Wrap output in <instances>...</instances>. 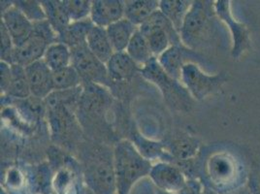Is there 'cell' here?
I'll return each mask as SVG.
<instances>
[{"mask_svg": "<svg viewBox=\"0 0 260 194\" xmlns=\"http://www.w3.org/2000/svg\"><path fill=\"white\" fill-rule=\"evenodd\" d=\"M202 194H218L217 191H215V190H213L212 188H209V187H204V190H203V192Z\"/></svg>", "mask_w": 260, "mask_h": 194, "instance_id": "4dcf8cb0", "label": "cell"}, {"mask_svg": "<svg viewBox=\"0 0 260 194\" xmlns=\"http://www.w3.org/2000/svg\"><path fill=\"white\" fill-rule=\"evenodd\" d=\"M226 194H253L252 193V191L249 189V186H248V184H245L244 186H242V187H240L238 189H235V190H233V191H231V192H229V193Z\"/></svg>", "mask_w": 260, "mask_h": 194, "instance_id": "f546056e", "label": "cell"}, {"mask_svg": "<svg viewBox=\"0 0 260 194\" xmlns=\"http://www.w3.org/2000/svg\"><path fill=\"white\" fill-rule=\"evenodd\" d=\"M157 194H176V193H172V192H168V191H164V190H161V189H157Z\"/></svg>", "mask_w": 260, "mask_h": 194, "instance_id": "1f68e13d", "label": "cell"}, {"mask_svg": "<svg viewBox=\"0 0 260 194\" xmlns=\"http://www.w3.org/2000/svg\"><path fill=\"white\" fill-rule=\"evenodd\" d=\"M64 4L71 22H79L89 19L91 11V1L65 0Z\"/></svg>", "mask_w": 260, "mask_h": 194, "instance_id": "d4e9b609", "label": "cell"}, {"mask_svg": "<svg viewBox=\"0 0 260 194\" xmlns=\"http://www.w3.org/2000/svg\"><path fill=\"white\" fill-rule=\"evenodd\" d=\"M217 16L212 1H193L180 31L183 43L192 49L209 43L217 30Z\"/></svg>", "mask_w": 260, "mask_h": 194, "instance_id": "6da1fadb", "label": "cell"}, {"mask_svg": "<svg viewBox=\"0 0 260 194\" xmlns=\"http://www.w3.org/2000/svg\"><path fill=\"white\" fill-rule=\"evenodd\" d=\"M204 190L203 184L195 179H189L186 181L184 187L177 194H202Z\"/></svg>", "mask_w": 260, "mask_h": 194, "instance_id": "f1b7e54d", "label": "cell"}, {"mask_svg": "<svg viewBox=\"0 0 260 194\" xmlns=\"http://www.w3.org/2000/svg\"><path fill=\"white\" fill-rule=\"evenodd\" d=\"M182 80L191 95L201 100L217 91L226 80L224 74L210 76L203 73L197 65L186 63L182 70Z\"/></svg>", "mask_w": 260, "mask_h": 194, "instance_id": "3957f363", "label": "cell"}, {"mask_svg": "<svg viewBox=\"0 0 260 194\" xmlns=\"http://www.w3.org/2000/svg\"><path fill=\"white\" fill-rule=\"evenodd\" d=\"M230 2L225 0L217 1L215 8L217 17L228 24L233 38V47L231 54L234 58H239L243 53L250 48L249 30L244 23L234 20L230 10Z\"/></svg>", "mask_w": 260, "mask_h": 194, "instance_id": "8992f818", "label": "cell"}, {"mask_svg": "<svg viewBox=\"0 0 260 194\" xmlns=\"http://www.w3.org/2000/svg\"><path fill=\"white\" fill-rule=\"evenodd\" d=\"M191 1L162 0L159 1V10L173 23L176 30L180 33L184 18L191 7Z\"/></svg>", "mask_w": 260, "mask_h": 194, "instance_id": "ffe728a7", "label": "cell"}, {"mask_svg": "<svg viewBox=\"0 0 260 194\" xmlns=\"http://www.w3.org/2000/svg\"><path fill=\"white\" fill-rule=\"evenodd\" d=\"M51 44L41 35L33 31L32 35L23 43L15 47L13 54V64L22 65L26 67L35 61L43 58L46 50Z\"/></svg>", "mask_w": 260, "mask_h": 194, "instance_id": "8fae6325", "label": "cell"}, {"mask_svg": "<svg viewBox=\"0 0 260 194\" xmlns=\"http://www.w3.org/2000/svg\"><path fill=\"white\" fill-rule=\"evenodd\" d=\"M124 7L125 1L121 0H94L89 19L94 25L106 28L124 18Z\"/></svg>", "mask_w": 260, "mask_h": 194, "instance_id": "30bf717a", "label": "cell"}, {"mask_svg": "<svg viewBox=\"0 0 260 194\" xmlns=\"http://www.w3.org/2000/svg\"><path fill=\"white\" fill-rule=\"evenodd\" d=\"M94 26L90 19L71 22L64 30L58 34V42L67 45L70 49L87 44L90 29Z\"/></svg>", "mask_w": 260, "mask_h": 194, "instance_id": "2e32d148", "label": "cell"}, {"mask_svg": "<svg viewBox=\"0 0 260 194\" xmlns=\"http://www.w3.org/2000/svg\"><path fill=\"white\" fill-rule=\"evenodd\" d=\"M258 168H259V176H260V166H259V167H258ZM259 189H260V184H259Z\"/></svg>", "mask_w": 260, "mask_h": 194, "instance_id": "d6a6232c", "label": "cell"}, {"mask_svg": "<svg viewBox=\"0 0 260 194\" xmlns=\"http://www.w3.org/2000/svg\"><path fill=\"white\" fill-rule=\"evenodd\" d=\"M159 10V1L155 0H132L125 1L124 18L129 22L140 26L152 14Z\"/></svg>", "mask_w": 260, "mask_h": 194, "instance_id": "5bb4252c", "label": "cell"}, {"mask_svg": "<svg viewBox=\"0 0 260 194\" xmlns=\"http://www.w3.org/2000/svg\"><path fill=\"white\" fill-rule=\"evenodd\" d=\"M24 68L31 95L38 98L49 96L54 90L53 71L43 59L35 61Z\"/></svg>", "mask_w": 260, "mask_h": 194, "instance_id": "ba28073f", "label": "cell"}, {"mask_svg": "<svg viewBox=\"0 0 260 194\" xmlns=\"http://www.w3.org/2000/svg\"><path fill=\"white\" fill-rule=\"evenodd\" d=\"M1 22L6 26L15 47L21 46L34 31V23L15 4L3 11Z\"/></svg>", "mask_w": 260, "mask_h": 194, "instance_id": "52a82bcc", "label": "cell"}, {"mask_svg": "<svg viewBox=\"0 0 260 194\" xmlns=\"http://www.w3.org/2000/svg\"><path fill=\"white\" fill-rule=\"evenodd\" d=\"M71 65L76 69L81 78L90 82H108L109 75L106 64L101 62L87 48V44L71 49Z\"/></svg>", "mask_w": 260, "mask_h": 194, "instance_id": "5b68a950", "label": "cell"}, {"mask_svg": "<svg viewBox=\"0 0 260 194\" xmlns=\"http://www.w3.org/2000/svg\"><path fill=\"white\" fill-rule=\"evenodd\" d=\"M114 167L118 194H128L134 183L150 175L152 168L151 162L127 141L121 142L117 146L114 154Z\"/></svg>", "mask_w": 260, "mask_h": 194, "instance_id": "7a4b0ae2", "label": "cell"}, {"mask_svg": "<svg viewBox=\"0 0 260 194\" xmlns=\"http://www.w3.org/2000/svg\"><path fill=\"white\" fill-rule=\"evenodd\" d=\"M184 52L179 46H171L160 55V65L163 70L174 80L182 79V70L184 67Z\"/></svg>", "mask_w": 260, "mask_h": 194, "instance_id": "d6986e66", "label": "cell"}, {"mask_svg": "<svg viewBox=\"0 0 260 194\" xmlns=\"http://www.w3.org/2000/svg\"><path fill=\"white\" fill-rule=\"evenodd\" d=\"M87 45L89 51L104 64H106L115 54L106 28L104 27L94 25L87 35Z\"/></svg>", "mask_w": 260, "mask_h": 194, "instance_id": "4fadbf2b", "label": "cell"}, {"mask_svg": "<svg viewBox=\"0 0 260 194\" xmlns=\"http://www.w3.org/2000/svg\"><path fill=\"white\" fill-rule=\"evenodd\" d=\"M109 78L114 81L128 80L137 71L136 64L126 52L115 53L106 63Z\"/></svg>", "mask_w": 260, "mask_h": 194, "instance_id": "9a60e30c", "label": "cell"}, {"mask_svg": "<svg viewBox=\"0 0 260 194\" xmlns=\"http://www.w3.org/2000/svg\"><path fill=\"white\" fill-rule=\"evenodd\" d=\"M138 30V26L126 20L125 18L112 23L106 27L109 39L115 53L125 52L133 35Z\"/></svg>", "mask_w": 260, "mask_h": 194, "instance_id": "7c38bea8", "label": "cell"}, {"mask_svg": "<svg viewBox=\"0 0 260 194\" xmlns=\"http://www.w3.org/2000/svg\"><path fill=\"white\" fill-rule=\"evenodd\" d=\"M150 177L158 189L172 193H178L186 183L181 168L167 163H158L152 166Z\"/></svg>", "mask_w": 260, "mask_h": 194, "instance_id": "9c48e42d", "label": "cell"}, {"mask_svg": "<svg viewBox=\"0 0 260 194\" xmlns=\"http://www.w3.org/2000/svg\"><path fill=\"white\" fill-rule=\"evenodd\" d=\"M81 76L72 65L53 72L54 90L74 89L79 86Z\"/></svg>", "mask_w": 260, "mask_h": 194, "instance_id": "603a6c76", "label": "cell"}, {"mask_svg": "<svg viewBox=\"0 0 260 194\" xmlns=\"http://www.w3.org/2000/svg\"><path fill=\"white\" fill-rule=\"evenodd\" d=\"M0 31H1V61H5L8 64L12 65L15 45L6 26L2 22H0Z\"/></svg>", "mask_w": 260, "mask_h": 194, "instance_id": "4316f807", "label": "cell"}, {"mask_svg": "<svg viewBox=\"0 0 260 194\" xmlns=\"http://www.w3.org/2000/svg\"><path fill=\"white\" fill-rule=\"evenodd\" d=\"M42 59L49 66V68L54 72L71 65L72 52L67 45L56 42L51 44L48 47Z\"/></svg>", "mask_w": 260, "mask_h": 194, "instance_id": "ac0fdd59", "label": "cell"}, {"mask_svg": "<svg viewBox=\"0 0 260 194\" xmlns=\"http://www.w3.org/2000/svg\"><path fill=\"white\" fill-rule=\"evenodd\" d=\"M86 182L93 194H116L118 192L114 162L99 158L91 162L86 171Z\"/></svg>", "mask_w": 260, "mask_h": 194, "instance_id": "277c9868", "label": "cell"}, {"mask_svg": "<svg viewBox=\"0 0 260 194\" xmlns=\"http://www.w3.org/2000/svg\"><path fill=\"white\" fill-rule=\"evenodd\" d=\"M11 69V83L6 93L18 98H25L31 95L25 68L22 65L12 64Z\"/></svg>", "mask_w": 260, "mask_h": 194, "instance_id": "7402d4cb", "label": "cell"}, {"mask_svg": "<svg viewBox=\"0 0 260 194\" xmlns=\"http://www.w3.org/2000/svg\"><path fill=\"white\" fill-rule=\"evenodd\" d=\"M0 71H1V91L6 93L11 83V65L8 64L5 61H1Z\"/></svg>", "mask_w": 260, "mask_h": 194, "instance_id": "83f0119b", "label": "cell"}, {"mask_svg": "<svg viewBox=\"0 0 260 194\" xmlns=\"http://www.w3.org/2000/svg\"><path fill=\"white\" fill-rule=\"evenodd\" d=\"M125 52L138 66H146L152 58H154L150 44L139 29L133 35Z\"/></svg>", "mask_w": 260, "mask_h": 194, "instance_id": "44dd1931", "label": "cell"}, {"mask_svg": "<svg viewBox=\"0 0 260 194\" xmlns=\"http://www.w3.org/2000/svg\"><path fill=\"white\" fill-rule=\"evenodd\" d=\"M198 141L189 136H184L174 142L172 152L180 160H188L194 156L198 151Z\"/></svg>", "mask_w": 260, "mask_h": 194, "instance_id": "cb8c5ba5", "label": "cell"}, {"mask_svg": "<svg viewBox=\"0 0 260 194\" xmlns=\"http://www.w3.org/2000/svg\"><path fill=\"white\" fill-rule=\"evenodd\" d=\"M44 12L46 14V19L53 26L54 31L60 34L65 28L71 23L68 12L65 6L64 1H40Z\"/></svg>", "mask_w": 260, "mask_h": 194, "instance_id": "e0dca14e", "label": "cell"}, {"mask_svg": "<svg viewBox=\"0 0 260 194\" xmlns=\"http://www.w3.org/2000/svg\"><path fill=\"white\" fill-rule=\"evenodd\" d=\"M16 6L32 22H41L46 19V14L40 2L37 1H17Z\"/></svg>", "mask_w": 260, "mask_h": 194, "instance_id": "484cf974", "label": "cell"}]
</instances>
